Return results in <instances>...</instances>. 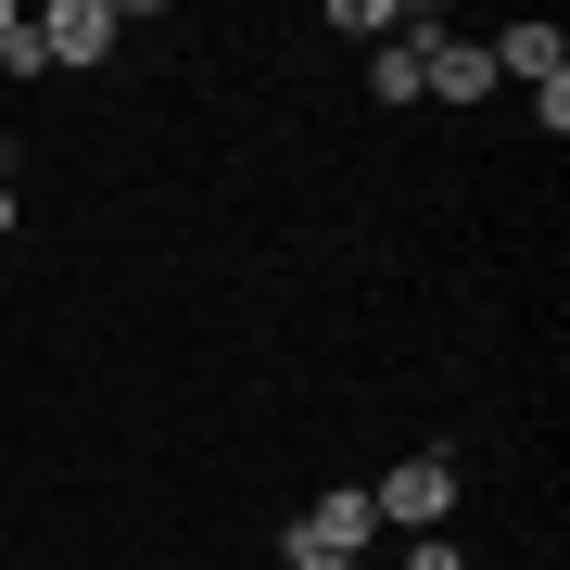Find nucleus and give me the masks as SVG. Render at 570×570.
Wrapping results in <instances>:
<instances>
[{"label":"nucleus","mask_w":570,"mask_h":570,"mask_svg":"<svg viewBox=\"0 0 570 570\" xmlns=\"http://www.w3.org/2000/svg\"><path fill=\"white\" fill-rule=\"evenodd\" d=\"M0 242H13V153H0Z\"/></svg>","instance_id":"nucleus-8"},{"label":"nucleus","mask_w":570,"mask_h":570,"mask_svg":"<svg viewBox=\"0 0 570 570\" xmlns=\"http://www.w3.org/2000/svg\"><path fill=\"white\" fill-rule=\"evenodd\" d=\"M26 26H39V51L63 63V77L115 63V39H127V13H115V0H51V13H26Z\"/></svg>","instance_id":"nucleus-2"},{"label":"nucleus","mask_w":570,"mask_h":570,"mask_svg":"<svg viewBox=\"0 0 570 570\" xmlns=\"http://www.w3.org/2000/svg\"><path fill=\"white\" fill-rule=\"evenodd\" d=\"M292 570H355V558H292Z\"/></svg>","instance_id":"nucleus-9"},{"label":"nucleus","mask_w":570,"mask_h":570,"mask_svg":"<svg viewBox=\"0 0 570 570\" xmlns=\"http://www.w3.org/2000/svg\"><path fill=\"white\" fill-rule=\"evenodd\" d=\"M494 77H520V89H558L570 77V39H558V26H494Z\"/></svg>","instance_id":"nucleus-4"},{"label":"nucleus","mask_w":570,"mask_h":570,"mask_svg":"<svg viewBox=\"0 0 570 570\" xmlns=\"http://www.w3.org/2000/svg\"><path fill=\"white\" fill-rule=\"evenodd\" d=\"M367 508H381L393 532H444L456 520V456H393L381 482H367Z\"/></svg>","instance_id":"nucleus-1"},{"label":"nucleus","mask_w":570,"mask_h":570,"mask_svg":"<svg viewBox=\"0 0 570 570\" xmlns=\"http://www.w3.org/2000/svg\"><path fill=\"white\" fill-rule=\"evenodd\" d=\"M367 89H381V102H419V39H406V26L367 51Z\"/></svg>","instance_id":"nucleus-5"},{"label":"nucleus","mask_w":570,"mask_h":570,"mask_svg":"<svg viewBox=\"0 0 570 570\" xmlns=\"http://www.w3.org/2000/svg\"><path fill=\"white\" fill-rule=\"evenodd\" d=\"M367 532H381V508H367V494L343 482V494H317V508H305V520H292V558H355V546H367Z\"/></svg>","instance_id":"nucleus-3"},{"label":"nucleus","mask_w":570,"mask_h":570,"mask_svg":"<svg viewBox=\"0 0 570 570\" xmlns=\"http://www.w3.org/2000/svg\"><path fill=\"white\" fill-rule=\"evenodd\" d=\"M13 26H26V13H13V0H0V39H13Z\"/></svg>","instance_id":"nucleus-10"},{"label":"nucleus","mask_w":570,"mask_h":570,"mask_svg":"<svg viewBox=\"0 0 570 570\" xmlns=\"http://www.w3.org/2000/svg\"><path fill=\"white\" fill-rule=\"evenodd\" d=\"M330 26H343V39H393L406 13H393V0H330Z\"/></svg>","instance_id":"nucleus-6"},{"label":"nucleus","mask_w":570,"mask_h":570,"mask_svg":"<svg viewBox=\"0 0 570 570\" xmlns=\"http://www.w3.org/2000/svg\"><path fill=\"white\" fill-rule=\"evenodd\" d=\"M406 570H469V546H444V532H419V546H406Z\"/></svg>","instance_id":"nucleus-7"}]
</instances>
